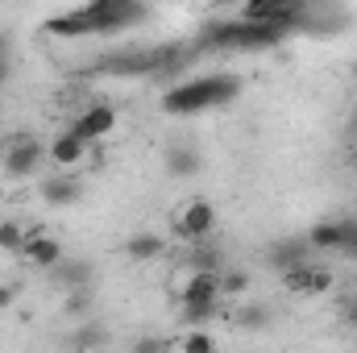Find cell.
I'll return each mask as SVG.
<instances>
[{
  "mask_svg": "<svg viewBox=\"0 0 357 353\" xmlns=\"http://www.w3.org/2000/svg\"><path fill=\"white\" fill-rule=\"evenodd\" d=\"M25 258L33 266H46V270H59L63 262V246L54 237H46L42 229H29V241H25Z\"/></svg>",
  "mask_w": 357,
  "mask_h": 353,
  "instance_id": "obj_11",
  "label": "cell"
},
{
  "mask_svg": "<svg viewBox=\"0 0 357 353\" xmlns=\"http://www.w3.org/2000/svg\"><path fill=\"white\" fill-rule=\"evenodd\" d=\"M220 262H225V258H220V250L199 246V250L187 258V274H199V270H204V274H220Z\"/></svg>",
  "mask_w": 357,
  "mask_h": 353,
  "instance_id": "obj_18",
  "label": "cell"
},
{
  "mask_svg": "<svg viewBox=\"0 0 357 353\" xmlns=\"http://www.w3.org/2000/svg\"><path fill=\"white\" fill-rule=\"evenodd\" d=\"M237 324H241L245 333L266 329V324H270V308H266V303H250V299H245V303L237 308Z\"/></svg>",
  "mask_w": 357,
  "mask_h": 353,
  "instance_id": "obj_16",
  "label": "cell"
},
{
  "mask_svg": "<svg viewBox=\"0 0 357 353\" xmlns=\"http://www.w3.org/2000/svg\"><path fill=\"white\" fill-rule=\"evenodd\" d=\"M270 262L278 266V270L303 266V262H307V241L299 237V241H278V246H270Z\"/></svg>",
  "mask_w": 357,
  "mask_h": 353,
  "instance_id": "obj_14",
  "label": "cell"
},
{
  "mask_svg": "<svg viewBox=\"0 0 357 353\" xmlns=\"http://www.w3.org/2000/svg\"><path fill=\"white\" fill-rule=\"evenodd\" d=\"M162 250H167V241H162L158 233H133V237L125 241V254H129L133 262H154V258H162Z\"/></svg>",
  "mask_w": 357,
  "mask_h": 353,
  "instance_id": "obj_13",
  "label": "cell"
},
{
  "mask_svg": "<svg viewBox=\"0 0 357 353\" xmlns=\"http://www.w3.org/2000/svg\"><path fill=\"white\" fill-rule=\"evenodd\" d=\"M250 291V274L245 270H229V274H220V299L229 295V299H237V295H245Z\"/></svg>",
  "mask_w": 357,
  "mask_h": 353,
  "instance_id": "obj_20",
  "label": "cell"
},
{
  "mask_svg": "<svg viewBox=\"0 0 357 353\" xmlns=\"http://www.w3.org/2000/svg\"><path fill=\"white\" fill-rule=\"evenodd\" d=\"M349 320H354V324H357V308H349Z\"/></svg>",
  "mask_w": 357,
  "mask_h": 353,
  "instance_id": "obj_28",
  "label": "cell"
},
{
  "mask_svg": "<svg viewBox=\"0 0 357 353\" xmlns=\"http://www.w3.org/2000/svg\"><path fill=\"white\" fill-rule=\"evenodd\" d=\"M100 341H104V329H100V324H79V329H75V337H71V350L88 353V350H96Z\"/></svg>",
  "mask_w": 357,
  "mask_h": 353,
  "instance_id": "obj_19",
  "label": "cell"
},
{
  "mask_svg": "<svg viewBox=\"0 0 357 353\" xmlns=\"http://www.w3.org/2000/svg\"><path fill=\"white\" fill-rule=\"evenodd\" d=\"M178 353H216V337H212V333H204V329H195V333H187V337H183Z\"/></svg>",
  "mask_w": 357,
  "mask_h": 353,
  "instance_id": "obj_21",
  "label": "cell"
},
{
  "mask_svg": "<svg viewBox=\"0 0 357 353\" xmlns=\"http://www.w3.org/2000/svg\"><path fill=\"white\" fill-rule=\"evenodd\" d=\"M8 71H13V67H8V59H0V84L8 80Z\"/></svg>",
  "mask_w": 357,
  "mask_h": 353,
  "instance_id": "obj_26",
  "label": "cell"
},
{
  "mask_svg": "<svg viewBox=\"0 0 357 353\" xmlns=\"http://www.w3.org/2000/svg\"><path fill=\"white\" fill-rule=\"evenodd\" d=\"M42 200L54 204V208L79 204V200H84V183L71 179V175H50V179H42Z\"/></svg>",
  "mask_w": 357,
  "mask_h": 353,
  "instance_id": "obj_10",
  "label": "cell"
},
{
  "mask_svg": "<svg viewBox=\"0 0 357 353\" xmlns=\"http://www.w3.org/2000/svg\"><path fill=\"white\" fill-rule=\"evenodd\" d=\"M88 308H91V295L75 287V291H71V299H67V312H71V316H84Z\"/></svg>",
  "mask_w": 357,
  "mask_h": 353,
  "instance_id": "obj_22",
  "label": "cell"
},
{
  "mask_svg": "<svg viewBox=\"0 0 357 353\" xmlns=\"http://www.w3.org/2000/svg\"><path fill=\"white\" fill-rule=\"evenodd\" d=\"M112 129H116V108H112V104H88V108L75 117V125H71V133H75L84 146L108 137Z\"/></svg>",
  "mask_w": 357,
  "mask_h": 353,
  "instance_id": "obj_7",
  "label": "cell"
},
{
  "mask_svg": "<svg viewBox=\"0 0 357 353\" xmlns=\"http://www.w3.org/2000/svg\"><path fill=\"white\" fill-rule=\"evenodd\" d=\"M345 250H349V254H357V220L349 225V246H345Z\"/></svg>",
  "mask_w": 357,
  "mask_h": 353,
  "instance_id": "obj_25",
  "label": "cell"
},
{
  "mask_svg": "<svg viewBox=\"0 0 357 353\" xmlns=\"http://www.w3.org/2000/svg\"><path fill=\"white\" fill-rule=\"evenodd\" d=\"M84 17H88V33H121L137 21H146V4H133V0H91L84 4Z\"/></svg>",
  "mask_w": 357,
  "mask_h": 353,
  "instance_id": "obj_4",
  "label": "cell"
},
{
  "mask_svg": "<svg viewBox=\"0 0 357 353\" xmlns=\"http://www.w3.org/2000/svg\"><path fill=\"white\" fill-rule=\"evenodd\" d=\"M354 308H357V295H354Z\"/></svg>",
  "mask_w": 357,
  "mask_h": 353,
  "instance_id": "obj_29",
  "label": "cell"
},
{
  "mask_svg": "<svg viewBox=\"0 0 357 353\" xmlns=\"http://www.w3.org/2000/svg\"><path fill=\"white\" fill-rule=\"evenodd\" d=\"M354 129H357V121H354Z\"/></svg>",
  "mask_w": 357,
  "mask_h": 353,
  "instance_id": "obj_30",
  "label": "cell"
},
{
  "mask_svg": "<svg viewBox=\"0 0 357 353\" xmlns=\"http://www.w3.org/2000/svg\"><path fill=\"white\" fill-rule=\"evenodd\" d=\"M349 225L354 220H320V225H312V233L303 241H307V250H345L349 246Z\"/></svg>",
  "mask_w": 357,
  "mask_h": 353,
  "instance_id": "obj_9",
  "label": "cell"
},
{
  "mask_svg": "<svg viewBox=\"0 0 357 353\" xmlns=\"http://www.w3.org/2000/svg\"><path fill=\"white\" fill-rule=\"evenodd\" d=\"M167 345L158 341V337H137L133 345H129V353H162Z\"/></svg>",
  "mask_w": 357,
  "mask_h": 353,
  "instance_id": "obj_23",
  "label": "cell"
},
{
  "mask_svg": "<svg viewBox=\"0 0 357 353\" xmlns=\"http://www.w3.org/2000/svg\"><path fill=\"white\" fill-rule=\"evenodd\" d=\"M212 229H216V208H212V200H204V195L187 200V208L175 216V233L183 241H204Z\"/></svg>",
  "mask_w": 357,
  "mask_h": 353,
  "instance_id": "obj_5",
  "label": "cell"
},
{
  "mask_svg": "<svg viewBox=\"0 0 357 353\" xmlns=\"http://www.w3.org/2000/svg\"><path fill=\"white\" fill-rule=\"evenodd\" d=\"M167 171L178 175V179L195 175V171H199V154H195L191 146H171V150H167Z\"/></svg>",
  "mask_w": 357,
  "mask_h": 353,
  "instance_id": "obj_15",
  "label": "cell"
},
{
  "mask_svg": "<svg viewBox=\"0 0 357 353\" xmlns=\"http://www.w3.org/2000/svg\"><path fill=\"white\" fill-rule=\"evenodd\" d=\"M237 96H241V80L229 75V71H216V75H199V80L175 84L167 91V100H162V112L167 117H195V112L233 104Z\"/></svg>",
  "mask_w": 357,
  "mask_h": 353,
  "instance_id": "obj_1",
  "label": "cell"
},
{
  "mask_svg": "<svg viewBox=\"0 0 357 353\" xmlns=\"http://www.w3.org/2000/svg\"><path fill=\"white\" fill-rule=\"evenodd\" d=\"M220 303V274H187V283L178 287V312L187 324H208L216 316Z\"/></svg>",
  "mask_w": 357,
  "mask_h": 353,
  "instance_id": "obj_3",
  "label": "cell"
},
{
  "mask_svg": "<svg viewBox=\"0 0 357 353\" xmlns=\"http://www.w3.org/2000/svg\"><path fill=\"white\" fill-rule=\"evenodd\" d=\"M13 299H17V287L0 283V312H4V308H13Z\"/></svg>",
  "mask_w": 357,
  "mask_h": 353,
  "instance_id": "obj_24",
  "label": "cell"
},
{
  "mask_svg": "<svg viewBox=\"0 0 357 353\" xmlns=\"http://www.w3.org/2000/svg\"><path fill=\"white\" fill-rule=\"evenodd\" d=\"M287 33L282 29H274V25H250V21H216V25H208L199 38H195V46L199 50H270V46H278Z\"/></svg>",
  "mask_w": 357,
  "mask_h": 353,
  "instance_id": "obj_2",
  "label": "cell"
},
{
  "mask_svg": "<svg viewBox=\"0 0 357 353\" xmlns=\"http://www.w3.org/2000/svg\"><path fill=\"white\" fill-rule=\"evenodd\" d=\"M25 241H29V229H21L17 220H0V250L4 254H25Z\"/></svg>",
  "mask_w": 357,
  "mask_h": 353,
  "instance_id": "obj_17",
  "label": "cell"
},
{
  "mask_svg": "<svg viewBox=\"0 0 357 353\" xmlns=\"http://www.w3.org/2000/svg\"><path fill=\"white\" fill-rule=\"evenodd\" d=\"M4 54H8V38L0 33V59H4Z\"/></svg>",
  "mask_w": 357,
  "mask_h": 353,
  "instance_id": "obj_27",
  "label": "cell"
},
{
  "mask_svg": "<svg viewBox=\"0 0 357 353\" xmlns=\"http://www.w3.org/2000/svg\"><path fill=\"white\" fill-rule=\"evenodd\" d=\"M42 163H46V146L33 142V137H21V142H13L8 154H4V175L8 179H29V175H38Z\"/></svg>",
  "mask_w": 357,
  "mask_h": 353,
  "instance_id": "obj_8",
  "label": "cell"
},
{
  "mask_svg": "<svg viewBox=\"0 0 357 353\" xmlns=\"http://www.w3.org/2000/svg\"><path fill=\"white\" fill-rule=\"evenodd\" d=\"M282 287L291 291V295H307V299H320V295H328L333 291V270H324V266H291V270H282Z\"/></svg>",
  "mask_w": 357,
  "mask_h": 353,
  "instance_id": "obj_6",
  "label": "cell"
},
{
  "mask_svg": "<svg viewBox=\"0 0 357 353\" xmlns=\"http://www.w3.org/2000/svg\"><path fill=\"white\" fill-rule=\"evenodd\" d=\"M46 158H50L54 167H79V163L88 158V146H84V142L67 129V133H59V137L46 146Z\"/></svg>",
  "mask_w": 357,
  "mask_h": 353,
  "instance_id": "obj_12",
  "label": "cell"
}]
</instances>
